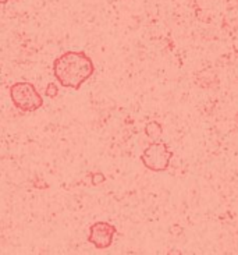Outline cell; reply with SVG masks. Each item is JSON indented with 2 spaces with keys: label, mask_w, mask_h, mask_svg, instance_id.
Returning a JSON list of instances; mask_svg holds the SVG:
<instances>
[{
  "label": "cell",
  "mask_w": 238,
  "mask_h": 255,
  "mask_svg": "<svg viewBox=\"0 0 238 255\" xmlns=\"http://www.w3.org/2000/svg\"><path fill=\"white\" fill-rule=\"evenodd\" d=\"M95 73V64L85 52L67 50L53 62V76L64 88L80 90Z\"/></svg>",
  "instance_id": "6da1fadb"
},
{
  "label": "cell",
  "mask_w": 238,
  "mask_h": 255,
  "mask_svg": "<svg viewBox=\"0 0 238 255\" xmlns=\"http://www.w3.org/2000/svg\"><path fill=\"white\" fill-rule=\"evenodd\" d=\"M10 99L13 105L21 112L31 113L43 106V98L38 92L36 87L28 81H18L10 87Z\"/></svg>",
  "instance_id": "7a4b0ae2"
},
{
  "label": "cell",
  "mask_w": 238,
  "mask_h": 255,
  "mask_svg": "<svg viewBox=\"0 0 238 255\" xmlns=\"http://www.w3.org/2000/svg\"><path fill=\"white\" fill-rule=\"evenodd\" d=\"M174 152L169 148V145L163 141H152L141 155L142 165L150 172H166L170 167L171 158Z\"/></svg>",
  "instance_id": "3957f363"
},
{
  "label": "cell",
  "mask_w": 238,
  "mask_h": 255,
  "mask_svg": "<svg viewBox=\"0 0 238 255\" xmlns=\"http://www.w3.org/2000/svg\"><path fill=\"white\" fill-rule=\"evenodd\" d=\"M117 235L116 226L109 222H96L89 228L88 242L98 250L109 249Z\"/></svg>",
  "instance_id": "277c9868"
},
{
  "label": "cell",
  "mask_w": 238,
  "mask_h": 255,
  "mask_svg": "<svg viewBox=\"0 0 238 255\" xmlns=\"http://www.w3.org/2000/svg\"><path fill=\"white\" fill-rule=\"evenodd\" d=\"M145 135L152 139V141H159L163 135V127L159 122H149L145 126Z\"/></svg>",
  "instance_id": "5b68a950"
},
{
  "label": "cell",
  "mask_w": 238,
  "mask_h": 255,
  "mask_svg": "<svg viewBox=\"0 0 238 255\" xmlns=\"http://www.w3.org/2000/svg\"><path fill=\"white\" fill-rule=\"evenodd\" d=\"M105 181H106V177H105L103 173L96 172L91 174V183H92V186H99V184H103Z\"/></svg>",
  "instance_id": "8992f818"
},
{
  "label": "cell",
  "mask_w": 238,
  "mask_h": 255,
  "mask_svg": "<svg viewBox=\"0 0 238 255\" xmlns=\"http://www.w3.org/2000/svg\"><path fill=\"white\" fill-rule=\"evenodd\" d=\"M45 94H46V97H48V98H56V97H57V94H59V88H57V85H56L55 83L48 84V87H46V91H45Z\"/></svg>",
  "instance_id": "52a82bcc"
},
{
  "label": "cell",
  "mask_w": 238,
  "mask_h": 255,
  "mask_svg": "<svg viewBox=\"0 0 238 255\" xmlns=\"http://www.w3.org/2000/svg\"><path fill=\"white\" fill-rule=\"evenodd\" d=\"M7 1H11V0H0V3H1V4H6Z\"/></svg>",
  "instance_id": "ba28073f"
}]
</instances>
